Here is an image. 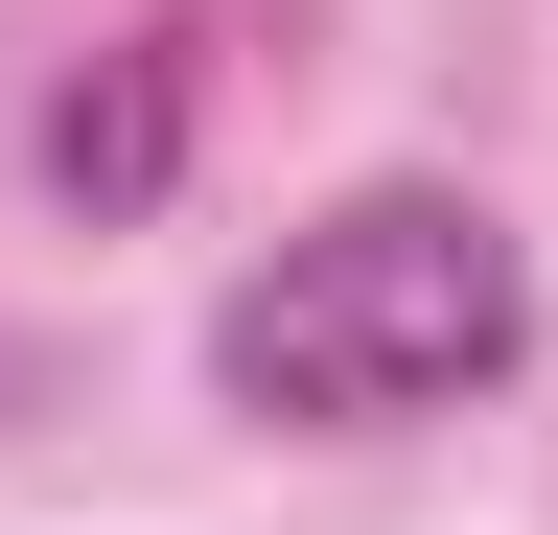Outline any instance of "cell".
Segmentation results:
<instances>
[{
  "mask_svg": "<svg viewBox=\"0 0 558 535\" xmlns=\"http://www.w3.org/2000/svg\"><path fill=\"white\" fill-rule=\"evenodd\" d=\"M535 350V256L488 186H349L209 303V396L279 442H418Z\"/></svg>",
  "mask_w": 558,
  "mask_h": 535,
  "instance_id": "cell-1",
  "label": "cell"
},
{
  "mask_svg": "<svg viewBox=\"0 0 558 535\" xmlns=\"http://www.w3.org/2000/svg\"><path fill=\"white\" fill-rule=\"evenodd\" d=\"M163 186H186V47L140 24L117 71H70V94H47V210H94V233H140Z\"/></svg>",
  "mask_w": 558,
  "mask_h": 535,
  "instance_id": "cell-2",
  "label": "cell"
},
{
  "mask_svg": "<svg viewBox=\"0 0 558 535\" xmlns=\"http://www.w3.org/2000/svg\"><path fill=\"white\" fill-rule=\"evenodd\" d=\"M24 396H47V373H24V326H0V420H24Z\"/></svg>",
  "mask_w": 558,
  "mask_h": 535,
  "instance_id": "cell-3",
  "label": "cell"
}]
</instances>
